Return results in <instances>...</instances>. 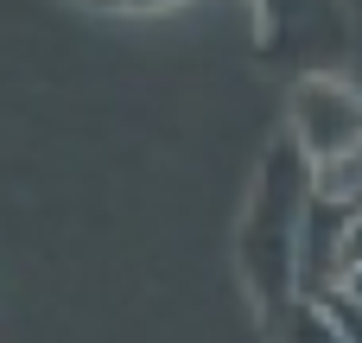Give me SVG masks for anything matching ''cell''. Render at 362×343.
<instances>
[{
    "mask_svg": "<svg viewBox=\"0 0 362 343\" xmlns=\"http://www.w3.org/2000/svg\"><path fill=\"white\" fill-rule=\"evenodd\" d=\"M312 165L350 159L362 153V89L337 83V76H299L293 89V127H286Z\"/></svg>",
    "mask_w": 362,
    "mask_h": 343,
    "instance_id": "3",
    "label": "cell"
},
{
    "mask_svg": "<svg viewBox=\"0 0 362 343\" xmlns=\"http://www.w3.org/2000/svg\"><path fill=\"white\" fill-rule=\"evenodd\" d=\"M337 286H344V293H350V299H356V306H362V267H350V274H344Z\"/></svg>",
    "mask_w": 362,
    "mask_h": 343,
    "instance_id": "8",
    "label": "cell"
},
{
    "mask_svg": "<svg viewBox=\"0 0 362 343\" xmlns=\"http://www.w3.org/2000/svg\"><path fill=\"white\" fill-rule=\"evenodd\" d=\"M261 57L274 64H293L305 76H325L331 64H344L356 51V32H350V6L344 0H261Z\"/></svg>",
    "mask_w": 362,
    "mask_h": 343,
    "instance_id": "2",
    "label": "cell"
},
{
    "mask_svg": "<svg viewBox=\"0 0 362 343\" xmlns=\"http://www.w3.org/2000/svg\"><path fill=\"white\" fill-rule=\"evenodd\" d=\"M350 267H362V210L350 216V236H344V274Z\"/></svg>",
    "mask_w": 362,
    "mask_h": 343,
    "instance_id": "7",
    "label": "cell"
},
{
    "mask_svg": "<svg viewBox=\"0 0 362 343\" xmlns=\"http://www.w3.org/2000/svg\"><path fill=\"white\" fill-rule=\"evenodd\" d=\"M318 306H325V318L344 331V343H362V306L344 293V286H331V293H318Z\"/></svg>",
    "mask_w": 362,
    "mask_h": 343,
    "instance_id": "6",
    "label": "cell"
},
{
    "mask_svg": "<svg viewBox=\"0 0 362 343\" xmlns=\"http://www.w3.org/2000/svg\"><path fill=\"white\" fill-rule=\"evenodd\" d=\"M312 210V159L293 134H274L255 172V204L242 216V274L261 306H286L299 293V236Z\"/></svg>",
    "mask_w": 362,
    "mask_h": 343,
    "instance_id": "1",
    "label": "cell"
},
{
    "mask_svg": "<svg viewBox=\"0 0 362 343\" xmlns=\"http://www.w3.org/2000/svg\"><path fill=\"white\" fill-rule=\"evenodd\" d=\"M267 325H274V343H344V331L325 318L318 299H286V306H267Z\"/></svg>",
    "mask_w": 362,
    "mask_h": 343,
    "instance_id": "5",
    "label": "cell"
},
{
    "mask_svg": "<svg viewBox=\"0 0 362 343\" xmlns=\"http://www.w3.org/2000/svg\"><path fill=\"white\" fill-rule=\"evenodd\" d=\"M89 6H165V0H89Z\"/></svg>",
    "mask_w": 362,
    "mask_h": 343,
    "instance_id": "9",
    "label": "cell"
},
{
    "mask_svg": "<svg viewBox=\"0 0 362 343\" xmlns=\"http://www.w3.org/2000/svg\"><path fill=\"white\" fill-rule=\"evenodd\" d=\"M350 204L318 197L312 185V210H305V236H299V299H318L344 280V236H350Z\"/></svg>",
    "mask_w": 362,
    "mask_h": 343,
    "instance_id": "4",
    "label": "cell"
}]
</instances>
